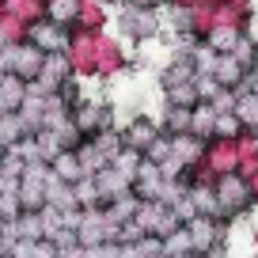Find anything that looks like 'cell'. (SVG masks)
<instances>
[{
  "instance_id": "1",
  "label": "cell",
  "mask_w": 258,
  "mask_h": 258,
  "mask_svg": "<svg viewBox=\"0 0 258 258\" xmlns=\"http://www.w3.org/2000/svg\"><path fill=\"white\" fill-rule=\"evenodd\" d=\"M121 141H125V148H133V152H148V145L156 141V125L145 121V118H137L125 133H121Z\"/></svg>"
},
{
  "instance_id": "2",
  "label": "cell",
  "mask_w": 258,
  "mask_h": 258,
  "mask_svg": "<svg viewBox=\"0 0 258 258\" xmlns=\"http://www.w3.org/2000/svg\"><path fill=\"white\" fill-rule=\"evenodd\" d=\"M31 42L42 49V53H53V49H64V34H61V27L49 19V23H38L31 31Z\"/></svg>"
},
{
  "instance_id": "3",
  "label": "cell",
  "mask_w": 258,
  "mask_h": 258,
  "mask_svg": "<svg viewBox=\"0 0 258 258\" xmlns=\"http://www.w3.org/2000/svg\"><path fill=\"white\" fill-rule=\"evenodd\" d=\"M190 239H194V250H198V254H202V250H209L213 243L220 239V232H217V224H213L209 217H198V220H190Z\"/></svg>"
},
{
  "instance_id": "4",
  "label": "cell",
  "mask_w": 258,
  "mask_h": 258,
  "mask_svg": "<svg viewBox=\"0 0 258 258\" xmlns=\"http://www.w3.org/2000/svg\"><path fill=\"white\" fill-rule=\"evenodd\" d=\"M217 198H220V209H235V205H243V202H247V186H243L239 182V178H228V182H220V194H217Z\"/></svg>"
}]
</instances>
